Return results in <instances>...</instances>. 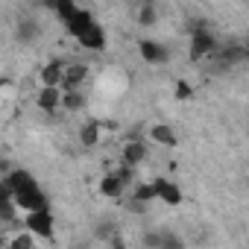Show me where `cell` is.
Returning a JSON list of instances; mask_svg holds the SVG:
<instances>
[{"label": "cell", "instance_id": "1", "mask_svg": "<svg viewBox=\"0 0 249 249\" xmlns=\"http://www.w3.org/2000/svg\"><path fill=\"white\" fill-rule=\"evenodd\" d=\"M3 194H12L15 202H18V208L27 211V214L50 208L47 194L41 191L38 179H36L30 170H12V173H6V176H3Z\"/></svg>", "mask_w": 249, "mask_h": 249}, {"label": "cell", "instance_id": "2", "mask_svg": "<svg viewBox=\"0 0 249 249\" xmlns=\"http://www.w3.org/2000/svg\"><path fill=\"white\" fill-rule=\"evenodd\" d=\"M188 30H191V44H188L191 62H202V59H208V56H214L220 50V44H217L214 33L205 27V21H191Z\"/></svg>", "mask_w": 249, "mask_h": 249}, {"label": "cell", "instance_id": "3", "mask_svg": "<svg viewBox=\"0 0 249 249\" xmlns=\"http://www.w3.org/2000/svg\"><path fill=\"white\" fill-rule=\"evenodd\" d=\"M24 229L36 237H56V217L50 208L44 211H33V214H24Z\"/></svg>", "mask_w": 249, "mask_h": 249}, {"label": "cell", "instance_id": "4", "mask_svg": "<svg viewBox=\"0 0 249 249\" xmlns=\"http://www.w3.org/2000/svg\"><path fill=\"white\" fill-rule=\"evenodd\" d=\"M138 53H141V59H144L147 65H164V62L170 59V50H167L164 44L153 41V38H141V41H138Z\"/></svg>", "mask_w": 249, "mask_h": 249}, {"label": "cell", "instance_id": "5", "mask_svg": "<svg viewBox=\"0 0 249 249\" xmlns=\"http://www.w3.org/2000/svg\"><path fill=\"white\" fill-rule=\"evenodd\" d=\"M65 71H68V65L62 62V59H50L44 68H41V88H62V82H65Z\"/></svg>", "mask_w": 249, "mask_h": 249}, {"label": "cell", "instance_id": "6", "mask_svg": "<svg viewBox=\"0 0 249 249\" xmlns=\"http://www.w3.org/2000/svg\"><path fill=\"white\" fill-rule=\"evenodd\" d=\"M153 185H156V199H159V202H164V205H182L185 194H182V188H179L176 182H170V179H156Z\"/></svg>", "mask_w": 249, "mask_h": 249}, {"label": "cell", "instance_id": "7", "mask_svg": "<svg viewBox=\"0 0 249 249\" xmlns=\"http://www.w3.org/2000/svg\"><path fill=\"white\" fill-rule=\"evenodd\" d=\"M85 50H94V53H100V50H106V30L100 27V24H91L79 38H76Z\"/></svg>", "mask_w": 249, "mask_h": 249}, {"label": "cell", "instance_id": "8", "mask_svg": "<svg viewBox=\"0 0 249 249\" xmlns=\"http://www.w3.org/2000/svg\"><path fill=\"white\" fill-rule=\"evenodd\" d=\"M85 79H88V65H82V62H73V65H68V71H65L62 91H76V88H79Z\"/></svg>", "mask_w": 249, "mask_h": 249}, {"label": "cell", "instance_id": "9", "mask_svg": "<svg viewBox=\"0 0 249 249\" xmlns=\"http://www.w3.org/2000/svg\"><path fill=\"white\" fill-rule=\"evenodd\" d=\"M123 164H129V167H138L144 159H147V144L144 141H126L123 144V153H120Z\"/></svg>", "mask_w": 249, "mask_h": 249}, {"label": "cell", "instance_id": "10", "mask_svg": "<svg viewBox=\"0 0 249 249\" xmlns=\"http://www.w3.org/2000/svg\"><path fill=\"white\" fill-rule=\"evenodd\" d=\"M36 103H38V108H41V111L53 114V111L62 106V88H41V91H38V97H36Z\"/></svg>", "mask_w": 249, "mask_h": 249}, {"label": "cell", "instance_id": "11", "mask_svg": "<svg viewBox=\"0 0 249 249\" xmlns=\"http://www.w3.org/2000/svg\"><path fill=\"white\" fill-rule=\"evenodd\" d=\"M123 191H126V185H123L114 173H106V176L100 179V194H103L106 199H120Z\"/></svg>", "mask_w": 249, "mask_h": 249}, {"label": "cell", "instance_id": "12", "mask_svg": "<svg viewBox=\"0 0 249 249\" xmlns=\"http://www.w3.org/2000/svg\"><path fill=\"white\" fill-rule=\"evenodd\" d=\"M150 138H153L156 144H161V147H176V144H179L176 132H173L170 126H164V123H156V126L150 129Z\"/></svg>", "mask_w": 249, "mask_h": 249}, {"label": "cell", "instance_id": "13", "mask_svg": "<svg viewBox=\"0 0 249 249\" xmlns=\"http://www.w3.org/2000/svg\"><path fill=\"white\" fill-rule=\"evenodd\" d=\"M79 144H82V147H97V144H100V123H97V120L82 123V129H79Z\"/></svg>", "mask_w": 249, "mask_h": 249}, {"label": "cell", "instance_id": "14", "mask_svg": "<svg viewBox=\"0 0 249 249\" xmlns=\"http://www.w3.org/2000/svg\"><path fill=\"white\" fill-rule=\"evenodd\" d=\"M153 199H156V185H153V182H138V185L132 188V202H135V205L144 208V205L153 202Z\"/></svg>", "mask_w": 249, "mask_h": 249}, {"label": "cell", "instance_id": "15", "mask_svg": "<svg viewBox=\"0 0 249 249\" xmlns=\"http://www.w3.org/2000/svg\"><path fill=\"white\" fill-rule=\"evenodd\" d=\"M38 24L33 21V18H24V21H18V27H15V36H18V41H36L38 38Z\"/></svg>", "mask_w": 249, "mask_h": 249}, {"label": "cell", "instance_id": "16", "mask_svg": "<svg viewBox=\"0 0 249 249\" xmlns=\"http://www.w3.org/2000/svg\"><path fill=\"white\" fill-rule=\"evenodd\" d=\"M220 56H223V65H237V62L246 59V47L243 44H226L220 50Z\"/></svg>", "mask_w": 249, "mask_h": 249}, {"label": "cell", "instance_id": "17", "mask_svg": "<svg viewBox=\"0 0 249 249\" xmlns=\"http://www.w3.org/2000/svg\"><path fill=\"white\" fill-rule=\"evenodd\" d=\"M62 108L65 111H82L85 108V97L79 94V91H62Z\"/></svg>", "mask_w": 249, "mask_h": 249}, {"label": "cell", "instance_id": "18", "mask_svg": "<svg viewBox=\"0 0 249 249\" xmlns=\"http://www.w3.org/2000/svg\"><path fill=\"white\" fill-rule=\"evenodd\" d=\"M114 234H120V229H117V223L114 220H100L97 226H94V240H111Z\"/></svg>", "mask_w": 249, "mask_h": 249}, {"label": "cell", "instance_id": "19", "mask_svg": "<svg viewBox=\"0 0 249 249\" xmlns=\"http://www.w3.org/2000/svg\"><path fill=\"white\" fill-rule=\"evenodd\" d=\"M135 21H138L141 27H153V24L159 21V9H156L153 3H141V6H138V15H135Z\"/></svg>", "mask_w": 249, "mask_h": 249}, {"label": "cell", "instance_id": "20", "mask_svg": "<svg viewBox=\"0 0 249 249\" xmlns=\"http://www.w3.org/2000/svg\"><path fill=\"white\" fill-rule=\"evenodd\" d=\"M33 246H36V234H30L27 229L18 231V234H12L9 243H6V249H33Z\"/></svg>", "mask_w": 249, "mask_h": 249}, {"label": "cell", "instance_id": "21", "mask_svg": "<svg viewBox=\"0 0 249 249\" xmlns=\"http://www.w3.org/2000/svg\"><path fill=\"white\" fill-rule=\"evenodd\" d=\"M18 211H21V208H18V202H15L12 194H3V196H0V214H3V220H15Z\"/></svg>", "mask_w": 249, "mask_h": 249}, {"label": "cell", "instance_id": "22", "mask_svg": "<svg viewBox=\"0 0 249 249\" xmlns=\"http://www.w3.org/2000/svg\"><path fill=\"white\" fill-rule=\"evenodd\" d=\"M114 176H117L123 185H126V188H135V185H138V179H135V167H129V164H117Z\"/></svg>", "mask_w": 249, "mask_h": 249}, {"label": "cell", "instance_id": "23", "mask_svg": "<svg viewBox=\"0 0 249 249\" xmlns=\"http://www.w3.org/2000/svg\"><path fill=\"white\" fill-rule=\"evenodd\" d=\"M161 249H188V243L176 231H161Z\"/></svg>", "mask_w": 249, "mask_h": 249}, {"label": "cell", "instance_id": "24", "mask_svg": "<svg viewBox=\"0 0 249 249\" xmlns=\"http://www.w3.org/2000/svg\"><path fill=\"white\" fill-rule=\"evenodd\" d=\"M141 243H144V249H161V231H147Z\"/></svg>", "mask_w": 249, "mask_h": 249}, {"label": "cell", "instance_id": "25", "mask_svg": "<svg viewBox=\"0 0 249 249\" xmlns=\"http://www.w3.org/2000/svg\"><path fill=\"white\" fill-rule=\"evenodd\" d=\"M191 97H194V88H191L185 79H179V82H176V100H191Z\"/></svg>", "mask_w": 249, "mask_h": 249}, {"label": "cell", "instance_id": "26", "mask_svg": "<svg viewBox=\"0 0 249 249\" xmlns=\"http://www.w3.org/2000/svg\"><path fill=\"white\" fill-rule=\"evenodd\" d=\"M108 243H111V249H129V243L123 240V234H114V237H111Z\"/></svg>", "mask_w": 249, "mask_h": 249}, {"label": "cell", "instance_id": "27", "mask_svg": "<svg viewBox=\"0 0 249 249\" xmlns=\"http://www.w3.org/2000/svg\"><path fill=\"white\" fill-rule=\"evenodd\" d=\"M246 59H249V47H246Z\"/></svg>", "mask_w": 249, "mask_h": 249}]
</instances>
